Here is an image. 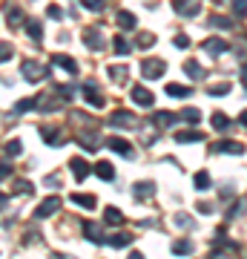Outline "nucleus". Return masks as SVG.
Segmentation results:
<instances>
[{"instance_id": "obj_29", "label": "nucleus", "mask_w": 247, "mask_h": 259, "mask_svg": "<svg viewBox=\"0 0 247 259\" xmlns=\"http://www.w3.org/2000/svg\"><path fill=\"white\" fill-rule=\"evenodd\" d=\"M129 242H132L129 233H112V236H107V245H110V248H127Z\"/></svg>"}, {"instance_id": "obj_38", "label": "nucleus", "mask_w": 247, "mask_h": 259, "mask_svg": "<svg viewBox=\"0 0 247 259\" xmlns=\"http://www.w3.org/2000/svg\"><path fill=\"white\" fill-rule=\"evenodd\" d=\"M110 78H112V81H127L129 69H127V66H110Z\"/></svg>"}, {"instance_id": "obj_36", "label": "nucleus", "mask_w": 247, "mask_h": 259, "mask_svg": "<svg viewBox=\"0 0 247 259\" xmlns=\"http://www.w3.org/2000/svg\"><path fill=\"white\" fill-rule=\"evenodd\" d=\"M210 124L216 130H227L230 127V118L224 115V112H213V118H210Z\"/></svg>"}, {"instance_id": "obj_17", "label": "nucleus", "mask_w": 247, "mask_h": 259, "mask_svg": "<svg viewBox=\"0 0 247 259\" xmlns=\"http://www.w3.org/2000/svg\"><path fill=\"white\" fill-rule=\"evenodd\" d=\"M78 141H81V147L95 150L98 144H101V136H98V130H83L81 136H78Z\"/></svg>"}, {"instance_id": "obj_25", "label": "nucleus", "mask_w": 247, "mask_h": 259, "mask_svg": "<svg viewBox=\"0 0 247 259\" xmlns=\"http://www.w3.org/2000/svg\"><path fill=\"white\" fill-rule=\"evenodd\" d=\"M210 185H213V179H210L207 170H199V173L192 176V187H195V190H210Z\"/></svg>"}, {"instance_id": "obj_20", "label": "nucleus", "mask_w": 247, "mask_h": 259, "mask_svg": "<svg viewBox=\"0 0 247 259\" xmlns=\"http://www.w3.org/2000/svg\"><path fill=\"white\" fill-rule=\"evenodd\" d=\"M95 176L98 179H104V182H115V167L110 164V161H98V164H95Z\"/></svg>"}, {"instance_id": "obj_30", "label": "nucleus", "mask_w": 247, "mask_h": 259, "mask_svg": "<svg viewBox=\"0 0 247 259\" xmlns=\"http://www.w3.org/2000/svg\"><path fill=\"white\" fill-rule=\"evenodd\" d=\"M26 32H29V37H32L35 44H40V40H43V26H40L37 20H26Z\"/></svg>"}, {"instance_id": "obj_56", "label": "nucleus", "mask_w": 247, "mask_h": 259, "mask_svg": "<svg viewBox=\"0 0 247 259\" xmlns=\"http://www.w3.org/2000/svg\"><path fill=\"white\" fill-rule=\"evenodd\" d=\"M129 259H144V253H141V250H132V253H129Z\"/></svg>"}, {"instance_id": "obj_26", "label": "nucleus", "mask_w": 247, "mask_h": 259, "mask_svg": "<svg viewBox=\"0 0 247 259\" xmlns=\"http://www.w3.org/2000/svg\"><path fill=\"white\" fill-rule=\"evenodd\" d=\"M164 93L170 95V98H187V95H190L192 90H190V87H181V83H167Z\"/></svg>"}, {"instance_id": "obj_43", "label": "nucleus", "mask_w": 247, "mask_h": 259, "mask_svg": "<svg viewBox=\"0 0 247 259\" xmlns=\"http://www.w3.org/2000/svg\"><path fill=\"white\" fill-rule=\"evenodd\" d=\"M210 26H216V29H233V20L216 15V18H210Z\"/></svg>"}, {"instance_id": "obj_14", "label": "nucleus", "mask_w": 247, "mask_h": 259, "mask_svg": "<svg viewBox=\"0 0 247 259\" xmlns=\"http://www.w3.org/2000/svg\"><path fill=\"white\" fill-rule=\"evenodd\" d=\"M132 124H135V115L127 110H118L110 115V127H132Z\"/></svg>"}, {"instance_id": "obj_50", "label": "nucleus", "mask_w": 247, "mask_h": 259, "mask_svg": "<svg viewBox=\"0 0 247 259\" xmlns=\"http://www.w3.org/2000/svg\"><path fill=\"white\" fill-rule=\"evenodd\" d=\"M12 176V167H9V161H3V167H0V179H9Z\"/></svg>"}, {"instance_id": "obj_47", "label": "nucleus", "mask_w": 247, "mask_h": 259, "mask_svg": "<svg viewBox=\"0 0 247 259\" xmlns=\"http://www.w3.org/2000/svg\"><path fill=\"white\" fill-rule=\"evenodd\" d=\"M173 44H175L178 49H187V47H190V37H187V35H175Z\"/></svg>"}, {"instance_id": "obj_23", "label": "nucleus", "mask_w": 247, "mask_h": 259, "mask_svg": "<svg viewBox=\"0 0 247 259\" xmlns=\"http://www.w3.org/2000/svg\"><path fill=\"white\" fill-rule=\"evenodd\" d=\"M173 121H175V115H173V112H164V110L153 112V124H156L158 130H167V127H173Z\"/></svg>"}, {"instance_id": "obj_22", "label": "nucleus", "mask_w": 247, "mask_h": 259, "mask_svg": "<svg viewBox=\"0 0 247 259\" xmlns=\"http://www.w3.org/2000/svg\"><path fill=\"white\" fill-rule=\"evenodd\" d=\"M52 64L61 66V69H66L69 75L78 72V64H75V58H69V55H52Z\"/></svg>"}, {"instance_id": "obj_49", "label": "nucleus", "mask_w": 247, "mask_h": 259, "mask_svg": "<svg viewBox=\"0 0 247 259\" xmlns=\"http://www.w3.org/2000/svg\"><path fill=\"white\" fill-rule=\"evenodd\" d=\"M58 93H61V98H72L75 87H66V83H64V87H58Z\"/></svg>"}, {"instance_id": "obj_18", "label": "nucleus", "mask_w": 247, "mask_h": 259, "mask_svg": "<svg viewBox=\"0 0 247 259\" xmlns=\"http://www.w3.org/2000/svg\"><path fill=\"white\" fill-rule=\"evenodd\" d=\"M69 199H72L78 207H83V210H95V207H98V202H95V196L92 193H72Z\"/></svg>"}, {"instance_id": "obj_4", "label": "nucleus", "mask_w": 247, "mask_h": 259, "mask_svg": "<svg viewBox=\"0 0 247 259\" xmlns=\"http://www.w3.org/2000/svg\"><path fill=\"white\" fill-rule=\"evenodd\" d=\"M210 153H224V156H241L244 153V144L241 141H233V139H224V141H216L210 147Z\"/></svg>"}, {"instance_id": "obj_31", "label": "nucleus", "mask_w": 247, "mask_h": 259, "mask_svg": "<svg viewBox=\"0 0 247 259\" xmlns=\"http://www.w3.org/2000/svg\"><path fill=\"white\" fill-rule=\"evenodd\" d=\"M104 222L107 225H121L124 222V213H121L118 207H107V210H104Z\"/></svg>"}, {"instance_id": "obj_54", "label": "nucleus", "mask_w": 247, "mask_h": 259, "mask_svg": "<svg viewBox=\"0 0 247 259\" xmlns=\"http://www.w3.org/2000/svg\"><path fill=\"white\" fill-rule=\"evenodd\" d=\"M238 75H241V83L247 87V64H241V69H238Z\"/></svg>"}, {"instance_id": "obj_33", "label": "nucleus", "mask_w": 247, "mask_h": 259, "mask_svg": "<svg viewBox=\"0 0 247 259\" xmlns=\"http://www.w3.org/2000/svg\"><path fill=\"white\" fill-rule=\"evenodd\" d=\"M6 23L15 29V26H20V23H26V18H23V12L20 9H6Z\"/></svg>"}, {"instance_id": "obj_9", "label": "nucleus", "mask_w": 247, "mask_h": 259, "mask_svg": "<svg viewBox=\"0 0 247 259\" xmlns=\"http://www.w3.org/2000/svg\"><path fill=\"white\" fill-rule=\"evenodd\" d=\"M83 44H86L92 52H101L104 49V32L98 26H89L86 32H83Z\"/></svg>"}, {"instance_id": "obj_2", "label": "nucleus", "mask_w": 247, "mask_h": 259, "mask_svg": "<svg viewBox=\"0 0 247 259\" xmlns=\"http://www.w3.org/2000/svg\"><path fill=\"white\" fill-rule=\"evenodd\" d=\"M20 75L26 78V81H40V78H46L49 75V69H46L43 64H37V61H23V66H20Z\"/></svg>"}, {"instance_id": "obj_27", "label": "nucleus", "mask_w": 247, "mask_h": 259, "mask_svg": "<svg viewBox=\"0 0 247 259\" xmlns=\"http://www.w3.org/2000/svg\"><path fill=\"white\" fill-rule=\"evenodd\" d=\"M37 110L55 112L58 110V98H55V95H37Z\"/></svg>"}, {"instance_id": "obj_5", "label": "nucleus", "mask_w": 247, "mask_h": 259, "mask_svg": "<svg viewBox=\"0 0 247 259\" xmlns=\"http://www.w3.org/2000/svg\"><path fill=\"white\" fill-rule=\"evenodd\" d=\"M107 147L115 150V153H118V156H124V158H135L132 144H129L127 139H121V136H110V139H107Z\"/></svg>"}, {"instance_id": "obj_15", "label": "nucleus", "mask_w": 247, "mask_h": 259, "mask_svg": "<svg viewBox=\"0 0 247 259\" xmlns=\"http://www.w3.org/2000/svg\"><path fill=\"white\" fill-rule=\"evenodd\" d=\"M132 196H135L138 202H146V199L156 196V185H153V182H138V185L132 187Z\"/></svg>"}, {"instance_id": "obj_6", "label": "nucleus", "mask_w": 247, "mask_h": 259, "mask_svg": "<svg viewBox=\"0 0 247 259\" xmlns=\"http://www.w3.org/2000/svg\"><path fill=\"white\" fill-rule=\"evenodd\" d=\"M129 98H132L138 107H153V104H156V95L150 93L146 87H141V83H135V87L129 90Z\"/></svg>"}, {"instance_id": "obj_51", "label": "nucleus", "mask_w": 247, "mask_h": 259, "mask_svg": "<svg viewBox=\"0 0 247 259\" xmlns=\"http://www.w3.org/2000/svg\"><path fill=\"white\" fill-rule=\"evenodd\" d=\"M0 55H3V61H9V58H12V47H9V44H3V49H0Z\"/></svg>"}, {"instance_id": "obj_39", "label": "nucleus", "mask_w": 247, "mask_h": 259, "mask_svg": "<svg viewBox=\"0 0 247 259\" xmlns=\"http://www.w3.org/2000/svg\"><path fill=\"white\" fill-rule=\"evenodd\" d=\"M181 118L190 121V124H199L202 121V112L195 110V107H187V110H181Z\"/></svg>"}, {"instance_id": "obj_34", "label": "nucleus", "mask_w": 247, "mask_h": 259, "mask_svg": "<svg viewBox=\"0 0 247 259\" xmlns=\"http://www.w3.org/2000/svg\"><path fill=\"white\" fill-rule=\"evenodd\" d=\"M173 225H175V228H181V231H190L195 222H192V216H187V213H175V216H173Z\"/></svg>"}, {"instance_id": "obj_3", "label": "nucleus", "mask_w": 247, "mask_h": 259, "mask_svg": "<svg viewBox=\"0 0 247 259\" xmlns=\"http://www.w3.org/2000/svg\"><path fill=\"white\" fill-rule=\"evenodd\" d=\"M173 9L181 18H195L202 12V0H173Z\"/></svg>"}, {"instance_id": "obj_42", "label": "nucleus", "mask_w": 247, "mask_h": 259, "mask_svg": "<svg viewBox=\"0 0 247 259\" xmlns=\"http://www.w3.org/2000/svg\"><path fill=\"white\" fill-rule=\"evenodd\" d=\"M37 107V98H23V101H18V107H15V112H29Z\"/></svg>"}, {"instance_id": "obj_48", "label": "nucleus", "mask_w": 247, "mask_h": 259, "mask_svg": "<svg viewBox=\"0 0 247 259\" xmlns=\"http://www.w3.org/2000/svg\"><path fill=\"white\" fill-rule=\"evenodd\" d=\"M15 193H32V185L29 182H15Z\"/></svg>"}, {"instance_id": "obj_40", "label": "nucleus", "mask_w": 247, "mask_h": 259, "mask_svg": "<svg viewBox=\"0 0 247 259\" xmlns=\"http://www.w3.org/2000/svg\"><path fill=\"white\" fill-rule=\"evenodd\" d=\"M241 213H247V202L244 199H238L233 207H230V213H227V219H236V216H241Z\"/></svg>"}, {"instance_id": "obj_46", "label": "nucleus", "mask_w": 247, "mask_h": 259, "mask_svg": "<svg viewBox=\"0 0 247 259\" xmlns=\"http://www.w3.org/2000/svg\"><path fill=\"white\" fill-rule=\"evenodd\" d=\"M46 15H49L52 20H61V18H64V9H61V6H49V9H46Z\"/></svg>"}, {"instance_id": "obj_37", "label": "nucleus", "mask_w": 247, "mask_h": 259, "mask_svg": "<svg viewBox=\"0 0 247 259\" xmlns=\"http://www.w3.org/2000/svg\"><path fill=\"white\" fill-rule=\"evenodd\" d=\"M20 150H23V144H20V141L15 139V141H6L3 153H6V158H15V156H20Z\"/></svg>"}, {"instance_id": "obj_24", "label": "nucleus", "mask_w": 247, "mask_h": 259, "mask_svg": "<svg viewBox=\"0 0 247 259\" xmlns=\"http://www.w3.org/2000/svg\"><path fill=\"white\" fill-rule=\"evenodd\" d=\"M175 253V256H190L192 250H195V245H192L190 239H178V242H173V248H170Z\"/></svg>"}, {"instance_id": "obj_1", "label": "nucleus", "mask_w": 247, "mask_h": 259, "mask_svg": "<svg viewBox=\"0 0 247 259\" xmlns=\"http://www.w3.org/2000/svg\"><path fill=\"white\" fill-rule=\"evenodd\" d=\"M164 72H167V61H161V58H146V61H141V75L150 78V81L161 78Z\"/></svg>"}, {"instance_id": "obj_11", "label": "nucleus", "mask_w": 247, "mask_h": 259, "mask_svg": "<svg viewBox=\"0 0 247 259\" xmlns=\"http://www.w3.org/2000/svg\"><path fill=\"white\" fill-rule=\"evenodd\" d=\"M40 139H43L49 147H64L66 144V136L58 133V127H40Z\"/></svg>"}, {"instance_id": "obj_53", "label": "nucleus", "mask_w": 247, "mask_h": 259, "mask_svg": "<svg viewBox=\"0 0 247 259\" xmlns=\"http://www.w3.org/2000/svg\"><path fill=\"white\" fill-rule=\"evenodd\" d=\"M199 210H202V213H213V204L210 202H202V204H199Z\"/></svg>"}, {"instance_id": "obj_10", "label": "nucleus", "mask_w": 247, "mask_h": 259, "mask_svg": "<svg viewBox=\"0 0 247 259\" xmlns=\"http://www.w3.org/2000/svg\"><path fill=\"white\" fill-rule=\"evenodd\" d=\"M81 228H83V236H86L92 245H104V242H107V236H104V228H101L98 222H83Z\"/></svg>"}, {"instance_id": "obj_35", "label": "nucleus", "mask_w": 247, "mask_h": 259, "mask_svg": "<svg viewBox=\"0 0 247 259\" xmlns=\"http://www.w3.org/2000/svg\"><path fill=\"white\" fill-rule=\"evenodd\" d=\"M156 40H158V37L153 35V32H141V35H138V40H135V47H141V49L156 47Z\"/></svg>"}, {"instance_id": "obj_12", "label": "nucleus", "mask_w": 247, "mask_h": 259, "mask_svg": "<svg viewBox=\"0 0 247 259\" xmlns=\"http://www.w3.org/2000/svg\"><path fill=\"white\" fill-rule=\"evenodd\" d=\"M219 245V242H216ZM238 256V245L236 242H221L219 248L210 253V259H236Z\"/></svg>"}, {"instance_id": "obj_55", "label": "nucleus", "mask_w": 247, "mask_h": 259, "mask_svg": "<svg viewBox=\"0 0 247 259\" xmlns=\"http://www.w3.org/2000/svg\"><path fill=\"white\" fill-rule=\"evenodd\" d=\"M238 124L247 130V110H241V115H238Z\"/></svg>"}, {"instance_id": "obj_28", "label": "nucleus", "mask_w": 247, "mask_h": 259, "mask_svg": "<svg viewBox=\"0 0 247 259\" xmlns=\"http://www.w3.org/2000/svg\"><path fill=\"white\" fill-rule=\"evenodd\" d=\"M112 49H115V55L124 58V55H129V52H132V44H129V40H127L124 35H118L115 40H112Z\"/></svg>"}, {"instance_id": "obj_19", "label": "nucleus", "mask_w": 247, "mask_h": 259, "mask_svg": "<svg viewBox=\"0 0 247 259\" xmlns=\"http://www.w3.org/2000/svg\"><path fill=\"white\" fill-rule=\"evenodd\" d=\"M115 23H118L121 29H127V32H129V29H135V26H138V18H135V15H132V12L121 9L118 15H115Z\"/></svg>"}, {"instance_id": "obj_13", "label": "nucleus", "mask_w": 247, "mask_h": 259, "mask_svg": "<svg viewBox=\"0 0 247 259\" xmlns=\"http://www.w3.org/2000/svg\"><path fill=\"white\" fill-rule=\"evenodd\" d=\"M69 170L75 173V179H78V182H83V179H89V173L95 170V167H89L81 156H75V158H69Z\"/></svg>"}, {"instance_id": "obj_52", "label": "nucleus", "mask_w": 247, "mask_h": 259, "mask_svg": "<svg viewBox=\"0 0 247 259\" xmlns=\"http://www.w3.org/2000/svg\"><path fill=\"white\" fill-rule=\"evenodd\" d=\"M46 187H61V179H55V176H46Z\"/></svg>"}, {"instance_id": "obj_16", "label": "nucleus", "mask_w": 247, "mask_h": 259, "mask_svg": "<svg viewBox=\"0 0 247 259\" xmlns=\"http://www.w3.org/2000/svg\"><path fill=\"white\" fill-rule=\"evenodd\" d=\"M204 49H207V55H221V52L230 49V44L224 37H207V40H204Z\"/></svg>"}, {"instance_id": "obj_57", "label": "nucleus", "mask_w": 247, "mask_h": 259, "mask_svg": "<svg viewBox=\"0 0 247 259\" xmlns=\"http://www.w3.org/2000/svg\"><path fill=\"white\" fill-rule=\"evenodd\" d=\"M52 259H75V256H66V253H52Z\"/></svg>"}, {"instance_id": "obj_32", "label": "nucleus", "mask_w": 247, "mask_h": 259, "mask_svg": "<svg viewBox=\"0 0 247 259\" xmlns=\"http://www.w3.org/2000/svg\"><path fill=\"white\" fill-rule=\"evenodd\" d=\"M184 72L190 75L192 81H199V78H204V66L195 64V61H187V64H184Z\"/></svg>"}, {"instance_id": "obj_21", "label": "nucleus", "mask_w": 247, "mask_h": 259, "mask_svg": "<svg viewBox=\"0 0 247 259\" xmlns=\"http://www.w3.org/2000/svg\"><path fill=\"white\" fill-rule=\"evenodd\" d=\"M175 141H178V144H192V141H204V133H199V130H181V133H175Z\"/></svg>"}, {"instance_id": "obj_41", "label": "nucleus", "mask_w": 247, "mask_h": 259, "mask_svg": "<svg viewBox=\"0 0 247 259\" xmlns=\"http://www.w3.org/2000/svg\"><path fill=\"white\" fill-rule=\"evenodd\" d=\"M230 6H233V15L236 18H247V0H233Z\"/></svg>"}, {"instance_id": "obj_8", "label": "nucleus", "mask_w": 247, "mask_h": 259, "mask_svg": "<svg viewBox=\"0 0 247 259\" xmlns=\"http://www.w3.org/2000/svg\"><path fill=\"white\" fill-rule=\"evenodd\" d=\"M61 210V199L58 196H49V199H43V202L37 204V210H35V219H49L52 213Z\"/></svg>"}, {"instance_id": "obj_7", "label": "nucleus", "mask_w": 247, "mask_h": 259, "mask_svg": "<svg viewBox=\"0 0 247 259\" xmlns=\"http://www.w3.org/2000/svg\"><path fill=\"white\" fill-rule=\"evenodd\" d=\"M81 93H83V98L89 101V107H104V93L98 90V83L95 81H86L81 87Z\"/></svg>"}, {"instance_id": "obj_45", "label": "nucleus", "mask_w": 247, "mask_h": 259, "mask_svg": "<svg viewBox=\"0 0 247 259\" xmlns=\"http://www.w3.org/2000/svg\"><path fill=\"white\" fill-rule=\"evenodd\" d=\"M207 93H210L213 98H216V95H227V93H230V83H221V87H210Z\"/></svg>"}, {"instance_id": "obj_44", "label": "nucleus", "mask_w": 247, "mask_h": 259, "mask_svg": "<svg viewBox=\"0 0 247 259\" xmlns=\"http://www.w3.org/2000/svg\"><path fill=\"white\" fill-rule=\"evenodd\" d=\"M81 6H83V9H89V12H101L104 9V0H81Z\"/></svg>"}]
</instances>
